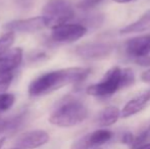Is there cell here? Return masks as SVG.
<instances>
[{
  "label": "cell",
  "mask_w": 150,
  "mask_h": 149,
  "mask_svg": "<svg viewBox=\"0 0 150 149\" xmlns=\"http://www.w3.org/2000/svg\"><path fill=\"white\" fill-rule=\"evenodd\" d=\"M87 68H67L52 71L39 76L29 85V95L32 97L47 95L64 86L80 83L90 75Z\"/></svg>",
  "instance_id": "obj_1"
},
{
  "label": "cell",
  "mask_w": 150,
  "mask_h": 149,
  "mask_svg": "<svg viewBox=\"0 0 150 149\" xmlns=\"http://www.w3.org/2000/svg\"><path fill=\"white\" fill-rule=\"evenodd\" d=\"M135 81L134 73L131 68L115 66L107 71L103 79L96 84L90 85L86 92L94 97L105 98L113 95L119 90L131 86Z\"/></svg>",
  "instance_id": "obj_2"
},
{
  "label": "cell",
  "mask_w": 150,
  "mask_h": 149,
  "mask_svg": "<svg viewBox=\"0 0 150 149\" xmlns=\"http://www.w3.org/2000/svg\"><path fill=\"white\" fill-rule=\"evenodd\" d=\"M88 117V108L75 98H65L49 117V123L60 128H69L83 123Z\"/></svg>",
  "instance_id": "obj_3"
},
{
  "label": "cell",
  "mask_w": 150,
  "mask_h": 149,
  "mask_svg": "<svg viewBox=\"0 0 150 149\" xmlns=\"http://www.w3.org/2000/svg\"><path fill=\"white\" fill-rule=\"evenodd\" d=\"M46 28H55L74 20L76 11L69 0H48L43 8Z\"/></svg>",
  "instance_id": "obj_4"
},
{
  "label": "cell",
  "mask_w": 150,
  "mask_h": 149,
  "mask_svg": "<svg viewBox=\"0 0 150 149\" xmlns=\"http://www.w3.org/2000/svg\"><path fill=\"white\" fill-rule=\"evenodd\" d=\"M87 27L82 24H63L52 29L50 38L55 43H73L87 34Z\"/></svg>",
  "instance_id": "obj_5"
},
{
  "label": "cell",
  "mask_w": 150,
  "mask_h": 149,
  "mask_svg": "<svg viewBox=\"0 0 150 149\" xmlns=\"http://www.w3.org/2000/svg\"><path fill=\"white\" fill-rule=\"evenodd\" d=\"M111 44L105 42H91L78 46L76 54L84 59H101L105 58L112 52Z\"/></svg>",
  "instance_id": "obj_6"
},
{
  "label": "cell",
  "mask_w": 150,
  "mask_h": 149,
  "mask_svg": "<svg viewBox=\"0 0 150 149\" xmlns=\"http://www.w3.org/2000/svg\"><path fill=\"white\" fill-rule=\"evenodd\" d=\"M46 28L45 18L42 16L35 18H26V20H16L8 22L4 25V29L11 33H35L37 31Z\"/></svg>",
  "instance_id": "obj_7"
},
{
  "label": "cell",
  "mask_w": 150,
  "mask_h": 149,
  "mask_svg": "<svg viewBox=\"0 0 150 149\" xmlns=\"http://www.w3.org/2000/svg\"><path fill=\"white\" fill-rule=\"evenodd\" d=\"M49 141V135L43 130H35L24 133L16 139L14 148L36 149L45 145Z\"/></svg>",
  "instance_id": "obj_8"
},
{
  "label": "cell",
  "mask_w": 150,
  "mask_h": 149,
  "mask_svg": "<svg viewBox=\"0 0 150 149\" xmlns=\"http://www.w3.org/2000/svg\"><path fill=\"white\" fill-rule=\"evenodd\" d=\"M126 52L135 59L150 54V35H144L130 39L126 43Z\"/></svg>",
  "instance_id": "obj_9"
},
{
  "label": "cell",
  "mask_w": 150,
  "mask_h": 149,
  "mask_svg": "<svg viewBox=\"0 0 150 149\" xmlns=\"http://www.w3.org/2000/svg\"><path fill=\"white\" fill-rule=\"evenodd\" d=\"M112 138V132L105 129H100L85 136L76 144V149H88L90 147L100 146L108 142Z\"/></svg>",
  "instance_id": "obj_10"
},
{
  "label": "cell",
  "mask_w": 150,
  "mask_h": 149,
  "mask_svg": "<svg viewBox=\"0 0 150 149\" xmlns=\"http://www.w3.org/2000/svg\"><path fill=\"white\" fill-rule=\"evenodd\" d=\"M150 101V90L142 92L136 96L135 98L131 99L126 105L124 106L122 110H120V117L127 119L132 115H135L139 113L141 110H143L147 106L148 102Z\"/></svg>",
  "instance_id": "obj_11"
},
{
  "label": "cell",
  "mask_w": 150,
  "mask_h": 149,
  "mask_svg": "<svg viewBox=\"0 0 150 149\" xmlns=\"http://www.w3.org/2000/svg\"><path fill=\"white\" fill-rule=\"evenodd\" d=\"M23 60L22 48H13L0 57V73H12Z\"/></svg>",
  "instance_id": "obj_12"
},
{
  "label": "cell",
  "mask_w": 150,
  "mask_h": 149,
  "mask_svg": "<svg viewBox=\"0 0 150 149\" xmlns=\"http://www.w3.org/2000/svg\"><path fill=\"white\" fill-rule=\"evenodd\" d=\"M150 30V9L145 11L136 22L124 27L120 30V34H134V33H142Z\"/></svg>",
  "instance_id": "obj_13"
},
{
  "label": "cell",
  "mask_w": 150,
  "mask_h": 149,
  "mask_svg": "<svg viewBox=\"0 0 150 149\" xmlns=\"http://www.w3.org/2000/svg\"><path fill=\"white\" fill-rule=\"evenodd\" d=\"M26 112H23L13 117H7V119H0V134L8 133V132H13L22 127L27 119Z\"/></svg>",
  "instance_id": "obj_14"
},
{
  "label": "cell",
  "mask_w": 150,
  "mask_h": 149,
  "mask_svg": "<svg viewBox=\"0 0 150 149\" xmlns=\"http://www.w3.org/2000/svg\"><path fill=\"white\" fill-rule=\"evenodd\" d=\"M120 117V110L117 106H108L103 109L98 115L97 124L100 127H110L119 121Z\"/></svg>",
  "instance_id": "obj_15"
},
{
  "label": "cell",
  "mask_w": 150,
  "mask_h": 149,
  "mask_svg": "<svg viewBox=\"0 0 150 149\" xmlns=\"http://www.w3.org/2000/svg\"><path fill=\"white\" fill-rule=\"evenodd\" d=\"M14 42V34L11 32H7L0 38V57L9 50Z\"/></svg>",
  "instance_id": "obj_16"
},
{
  "label": "cell",
  "mask_w": 150,
  "mask_h": 149,
  "mask_svg": "<svg viewBox=\"0 0 150 149\" xmlns=\"http://www.w3.org/2000/svg\"><path fill=\"white\" fill-rule=\"evenodd\" d=\"M16 98L13 94L10 93H0V113L7 112L12 107Z\"/></svg>",
  "instance_id": "obj_17"
},
{
  "label": "cell",
  "mask_w": 150,
  "mask_h": 149,
  "mask_svg": "<svg viewBox=\"0 0 150 149\" xmlns=\"http://www.w3.org/2000/svg\"><path fill=\"white\" fill-rule=\"evenodd\" d=\"M13 80L12 73H0V93L4 92L11 84Z\"/></svg>",
  "instance_id": "obj_18"
},
{
  "label": "cell",
  "mask_w": 150,
  "mask_h": 149,
  "mask_svg": "<svg viewBox=\"0 0 150 149\" xmlns=\"http://www.w3.org/2000/svg\"><path fill=\"white\" fill-rule=\"evenodd\" d=\"M103 0H80V1L78 2L77 6L80 9L87 10V9H91V8L97 6Z\"/></svg>",
  "instance_id": "obj_19"
},
{
  "label": "cell",
  "mask_w": 150,
  "mask_h": 149,
  "mask_svg": "<svg viewBox=\"0 0 150 149\" xmlns=\"http://www.w3.org/2000/svg\"><path fill=\"white\" fill-rule=\"evenodd\" d=\"M134 140H135V136L131 132H126L120 137V142L122 144H125V145H132L134 143Z\"/></svg>",
  "instance_id": "obj_20"
},
{
  "label": "cell",
  "mask_w": 150,
  "mask_h": 149,
  "mask_svg": "<svg viewBox=\"0 0 150 149\" xmlns=\"http://www.w3.org/2000/svg\"><path fill=\"white\" fill-rule=\"evenodd\" d=\"M14 1H16V5L20 6L21 8L27 9V8H30L33 5L34 0H14Z\"/></svg>",
  "instance_id": "obj_21"
},
{
  "label": "cell",
  "mask_w": 150,
  "mask_h": 149,
  "mask_svg": "<svg viewBox=\"0 0 150 149\" xmlns=\"http://www.w3.org/2000/svg\"><path fill=\"white\" fill-rule=\"evenodd\" d=\"M135 62L141 66H150V56L147 55L144 57L137 58V59H135Z\"/></svg>",
  "instance_id": "obj_22"
},
{
  "label": "cell",
  "mask_w": 150,
  "mask_h": 149,
  "mask_svg": "<svg viewBox=\"0 0 150 149\" xmlns=\"http://www.w3.org/2000/svg\"><path fill=\"white\" fill-rule=\"evenodd\" d=\"M141 80H142L144 83L149 84L150 85V68L145 71L144 73H142V75H141Z\"/></svg>",
  "instance_id": "obj_23"
},
{
  "label": "cell",
  "mask_w": 150,
  "mask_h": 149,
  "mask_svg": "<svg viewBox=\"0 0 150 149\" xmlns=\"http://www.w3.org/2000/svg\"><path fill=\"white\" fill-rule=\"evenodd\" d=\"M132 149H150V143H145V144H142V145L137 146V147L132 148Z\"/></svg>",
  "instance_id": "obj_24"
},
{
  "label": "cell",
  "mask_w": 150,
  "mask_h": 149,
  "mask_svg": "<svg viewBox=\"0 0 150 149\" xmlns=\"http://www.w3.org/2000/svg\"><path fill=\"white\" fill-rule=\"evenodd\" d=\"M115 2H117V3H129V2H132L134 0H112Z\"/></svg>",
  "instance_id": "obj_25"
},
{
  "label": "cell",
  "mask_w": 150,
  "mask_h": 149,
  "mask_svg": "<svg viewBox=\"0 0 150 149\" xmlns=\"http://www.w3.org/2000/svg\"><path fill=\"white\" fill-rule=\"evenodd\" d=\"M5 141H6V138L5 137H1V138H0V149L3 147L4 143H5Z\"/></svg>",
  "instance_id": "obj_26"
}]
</instances>
